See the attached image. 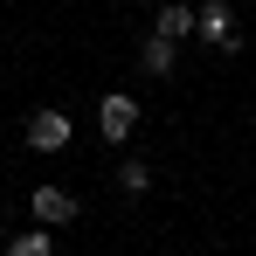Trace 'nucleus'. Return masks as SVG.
Here are the masks:
<instances>
[{"mask_svg":"<svg viewBox=\"0 0 256 256\" xmlns=\"http://www.w3.org/2000/svg\"><path fill=\"white\" fill-rule=\"evenodd\" d=\"M118 187H125V194H146V187H152V173L138 166V160H125V166H118Z\"/></svg>","mask_w":256,"mask_h":256,"instance_id":"obj_8","label":"nucleus"},{"mask_svg":"<svg viewBox=\"0 0 256 256\" xmlns=\"http://www.w3.org/2000/svg\"><path fill=\"white\" fill-rule=\"evenodd\" d=\"M194 35L214 48H236V14H228V0H208V7H194Z\"/></svg>","mask_w":256,"mask_h":256,"instance_id":"obj_1","label":"nucleus"},{"mask_svg":"<svg viewBox=\"0 0 256 256\" xmlns=\"http://www.w3.org/2000/svg\"><path fill=\"white\" fill-rule=\"evenodd\" d=\"M7 256H56V242H48V228H28L21 242H7Z\"/></svg>","mask_w":256,"mask_h":256,"instance_id":"obj_7","label":"nucleus"},{"mask_svg":"<svg viewBox=\"0 0 256 256\" xmlns=\"http://www.w3.org/2000/svg\"><path fill=\"white\" fill-rule=\"evenodd\" d=\"M138 62H146V76H173V42H166V35H152V42L138 48Z\"/></svg>","mask_w":256,"mask_h":256,"instance_id":"obj_5","label":"nucleus"},{"mask_svg":"<svg viewBox=\"0 0 256 256\" xmlns=\"http://www.w3.org/2000/svg\"><path fill=\"white\" fill-rule=\"evenodd\" d=\"M28 146H35V152H62V146H70V118H62V111H35V118H28Z\"/></svg>","mask_w":256,"mask_h":256,"instance_id":"obj_2","label":"nucleus"},{"mask_svg":"<svg viewBox=\"0 0 256 256\" xmlns=\"http://www.w3.org/2000/svg\"><path fill=\"white\" fill-rule=\"evenodd\" d=\"M97 125H104V138H118V146H125V138H132V125H138V104H132V97H104Z\"/></svg>","mask_w":256,"mask_h":256,"instance_id":"obj_4","label":"nucleus"},{"mask_svg":"<svg viewBox=\"0 0 256 256\" xmlns=\"http://www.w3.org/2000/svg\"><path fill=\"white\" fill-rule=\"evenodd\" d=\"M187 28H194V14H187V7H160V14H152V35H166V42H180Z\"/></svg>","mask_w":256,"mask_h":256,"instance_id":"obj_6","label":"nucleus"},{"mask_svg":"<svg viewBox=\"0 0 256 256\" xmlns=\"http://www.w3.org/2000/svg\"><path fill=\"white\" fill-rule=\"evenodd\" d=\"M28 201H35V222H42V228H56V222H76V194H62V187H35Z\"/></svg>","mask_w":256,"mask_h":256,"instance_id":"obj_3","label":"nucleus"}]
</instances>
